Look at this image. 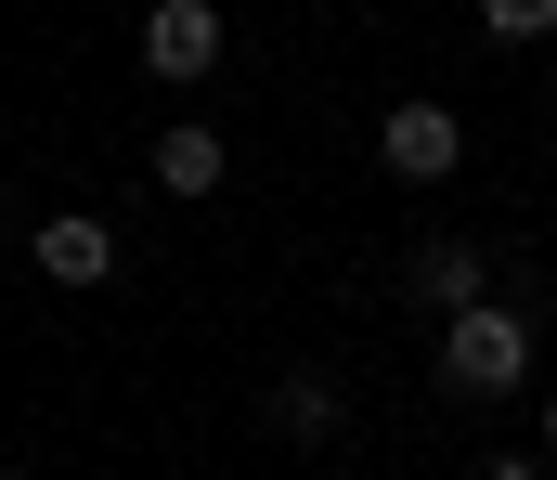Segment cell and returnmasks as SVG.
<instances>
[{"label": "cell", "instance_id": "obj_1", "mask_svg": "<svg viewBox=\"0 0 557 480\" xmlns=\"http://www.w3.org/2000/svg\"><path fill=\"white\" fill-rule=\"evenodd\" d=\"M519 377H532V324L506 312V299L441 312V390H454V403H493V390H519Z\"/></svg>", "mask_w": 557, "mask_h": 480}, {"label": "cell", "instance_id": "obj_2", "mask_svg": "<svg viewBox=\"0 0 557 480\" xmlns=\"http://www.w3.org/2000/svg\"><path fill=\"white\" fill-rule=\"evenodd\" d=\"M143 65L156 78H208L221 65V0H143Z\"/></svg>", "mask_w": 557, "mask_h": 480}, {"label": "cell", "instance_id": "obj_3", "mask_svg": "<svg viewBox=\"0 0 557 480\" xmlns=\"http://www.w3.org/2000/svg\"><path fill=\"white\" fill-rule=\"evenodd\" d=\"M376 157L403 169V182H454V157H467V118H454V104H389Z\"/></svg>", "mask_w": 557, "mask_h": 480}, {"label": "cell", "instance_id": "obj_4", "mask_svg": "<svg viewBox=\"0 0 557 480\" xmlns=\"http://www.w3.org/2000/svg\"><path fill=\"white\" fill-rule=\"evenodd\" d=\"M221 169H234V144H221L208 118H182V131H156V195H182V208H208V195H221Z\"/></svg>", "mask_w": 557, "mask_h": 480}, {"label": "cell", "instance_id": "obj_5", "mask_svg": "<svg viewBox=\"0 0 557 480\" xmlns=\"http://www.w3.org/2000/svg\"><path fill=\"white\" fill-rule=\"evenodd\" d=\"M39 273H52V286H104V273H117V234H104L91 208H52V221H39Z\"/></svg>", "mask_w": 557, "mask_h": 480}, {"label": "cell", "instance_id": "obj_6", "mask_svg": "<svg viewBox=\"0 0 557 480\" xmlns=\"http://www.w3.org/2000/svg\"><path fill=\"white\" fill-rule=\"evenodd\" d=\"M273 429H285V442H311V455H324V442L350 429V390H337L324 364H298V377H273Z\"/></svg>", "mask_w": 557, "mask_h": 480}, {"label": "cell", "instance_id": "obj_7", "mask_svg": "<svg viewBox=\"0 0 557 480\" xmlns=\"http://www.w3.org/2000/svg\"><path fill=\"white\" fill-rule=\"evenodd\" d=\"M480 286H493V273H480V247H416V299H428V312H467Z\"/></svg>", "mask_w": 557, "mask_h": 480}, {"label": "cell", "instance_id": "obj_8", "mask_svg": "<svg viewBox=\"0 0 557 480\" xmlns=\"http://www.w3.org/2000/svg\"><path fill=\"white\" fill-rule=\"evenodd\" d=\"M493 39H557V0H480Z\"/></svg>", "mask_w": 557, "mask_h": 480}, {"label": "cell", "instance_id": "obj_9", "mask_svg": "<svg viewBox=\"0 0 557 480\" xmlns=\"http://www.w3.org/2000/svg\"><path fill=\"white\" fill-rule=\"evenodd\" d=\"M545 455H557V403H545Z\"/></svg>", "mask_w": 557, "mask_h": 480}]
</instances>
